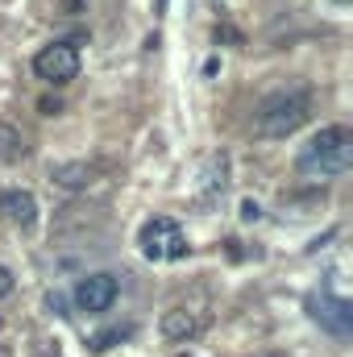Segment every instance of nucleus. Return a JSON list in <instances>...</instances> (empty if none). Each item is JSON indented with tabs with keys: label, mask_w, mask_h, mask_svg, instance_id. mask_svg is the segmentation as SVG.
<instances>
[{
	"label": "nucleus",
	"mask_w": 353,
	"mask_h": 357,
	"mask_svg": "<svg viewBox=\"0 0 353 357\" xmlns=\"http://www.w3.org/2000/svg\"><path fill=\"white\" fill-rule=\"evenodd\" d=\"M312 116V96L308 91H274L266 96L254 112V133L266 142H287L291 133H299Z\"/></svg>",
	"instance_id": "f03ea898"
},
{
	"label": "nucleus",
	"mask_w": 353,
	"mask_h": 357,
	"mask_svg": "<svg viewBox=\"0 0 353 357\" xmlns=\"http://www.w3.org/2000/svg\"><path fill=\"white\" fill-rule=\"evenodd\" d=\"M91 171L88 162H63V167H54L50 171V183L54 187H63V191H84V187H91Z\"/></svg>",
	"instance_id": "1a4fd4ad"
},
{
	"label": "nucleus",
	"mask_w": 353,
	"mask_h": 357,
	"mask_svg": "<svg viewBox=\"0 0 353 357\" xmlns=\"http://www.w3.org/2000/svg\"><path fill=\"white\" fill-rule=\"evenodd\" d=\"M117 295H121V282H117V274H108V270L88 274V278L75 282V303H80V312H88V316L108 312V307L117 303Z\"/></svg>",
	"instance_id": "39448f33"
},
{
	"label": "nucleus",
	"mask_w": 353,
	"mask_h": 357,
	"mask_svg": "<svg viewBox=\"0 0 353 357\" xmlns=\"http://www.w3.org/2000/svg\"><path fill=\"white\" fill-rule=\"evenodd\" d=\"M312 316L329 328V333H337V337H350L353 328V312H350V299H341V295H320V299H312Z\"/></svg>",
	"instance_id": "423d86ee"
},
{
	"label": "nucleus",
	"mask_w": 353,
	"mask_h": 357,
	"mask_svg": "<svg viewBox=\"0 0 353 357\" xmlns=\"http://www.w3.org/2000/svg\"><path fill=\"white\" fill-rule=\"evenodd\" d=\"M25 154H29V146H25V133H21L17 125L0 121V162H21Z\"/></svg>",
	"instance_id": "9d476101"
},
{
	"label": "nucleus",
	"mask_w": 353,
	"mask_h": 357,
	"mask_svg": "<svg viewBox=\"0 0 353 357\" xmlns=\"http://www.w3.org/2000/svg\"><path fill=\"white\" fill-rule=\"evenodd\" d=\"M129 333H133V328H129V324H121V328H108V333H100V337H96V341H91V349H96V354H104V349H112V345H117V341H125V337H129Z\"/></svg>",
	"instance_id": "f8f14e48"
},
{
	"label": "nucleus",
	"mask_w": 353,
	"mask_h": 357,
	"mask_svg": "<svg viewBox=\"0 0 353 357\" xmlns=\"http://www.w3.org/2000/svg\"><path fill=\"white\" fill-rule=\"evenodd\" d=\"M337 4H350V0H337Z\"/></svg>",
	"instance_id": "2eb2a0df"
},
{
	"label": "nucleus",
	"mask_w": 353,
	"mask_h": 357,
	"mask_svg": "<svg viewBox=\"0 0 353 357\" xmlns=\"http://www.w3.org/2000/svg\"><path fill=\"white\" fill-rule=\"evenodd\" d=\"M258 216H262L258 204H241V220H258Z\"/></svg>",
	"instance_id": "4468645a"
},
{
	"label": "nucleus",
	"mask_w": 353,
	"mask_h": 357,
	"mask_svg": "<svg viewBox=\"0 0 353 357\" xmlns=\"http://www.w3.org/2000/svg\"><path fill=\"white\" fill-rule=\"evenodd\" d=\"M350 158H353V133L345 125H324L295 158L299 175L308 178H337L350 171Z\"/></svg>",
	"instance_id": "f257e3e1"
},
{
	"label": "nucleus",
	"mask_w": 353,
	"mask_h": 357,
	"mask_svg": "<svg viewBox=\"0 0 353 357\" xmlns=\"http://www.w3.org/2000/svg\"><path fill=\"white\" fill-rule=\"evenodd\" d=\"M137 245H142V254H146L150 262H179V258L187 254V237H183V229H179L171 216L146 220L142 233H137Z\"/></svg>",
	"instance_id": "7ed1b4c3"
},
{
	"label": "nucleus",
	"mask_w": 353,
	"mask_h": 357,
	"mask_svg": "<svg viewBox=\"0 0 353 357\" xmlns=\"http://www.w3.org/2000/svg\"><path fill=\"white\" fill-rule=\"evenodd\" d=\"M0 212H4L17 229H33V225H38V199H33V191H25V187L4 191V195H0Z\"/></svg>",
	"instance_id": "0eeeda50"
},
{
	"label": "nucleus",
	"mask_w": 353,
	"mask_h": 357,
	"mask_svg": "<svg viewBox=\"0 0 353 357\" xmlns=\"http://www.w3.org/2000/svg\"><path fill=\"white\" fill-rule=\"evenodd\" d=\"M13 287H17L13 270H8V266H0V299H8V295H13Z\"/></svg>",
	"instance_id": "ddd939ff"
},
{
	"label": "nucleus",
	"mask_w": 353,
	"mask_h": 357,
	"mask_svg": "<svg viewBox=\"0 0 353 357\" xmlns=\"http://www.w3.org/2000/svg\"><path fill=\"white\" fill-rule=\"evenodd\" d=\"M158 333L167 337V341H191L195 333H200V316L195 312H187V307H171V312H163V320H158Z\"/></svg>",
	"instance_id": "6e6552de"
},
{
	"label": "nucleus",
	"mask_w": 353,
	"mask_h": 357,
	"mask_svg": "<svg viewBox=\"0 0 353 357\" xmlns=\"http://www.w3.org/2000/svg\"><path fill=\"white\" fill-rule=\"evenodd\" d=\"M266 357H278V354H266Z\"/></svg>",
	"instance_id": "dca6fc26"
},
{
	"label": "nucleus",
	"mask_w": 353,
	"mask_h": 357,
	"mask_svg": "<svg viewBox=\"0 0 353 357\" xmlns=\"http://www.w3.org/2000/svg\"><path fill=\"white\" fill-rule=\"evenodd\" d=\"M225 171H229V158L225 154H216L212 162H208V175H204V195H216V191H225Z\"/></svg>",
	"instance_id": "9b49d317"
},
{
	"label": "nucleus",
	"mask_w": 353,
	"mask_h": 357,
	"mask_svg": "<svg viewBox=\"0 0 353 357\" xmlns=\"http://www.w3.org/2000/svg\"><path fill=\"white\" fill-rule=\"evenodd\" d=\"M33 71H38V79L63 88V84H71L80 75V50L71 42H50V46H42L33 54Z\"/></svg>",
	"instance_id": "20e7f679"
}]
</instances>
